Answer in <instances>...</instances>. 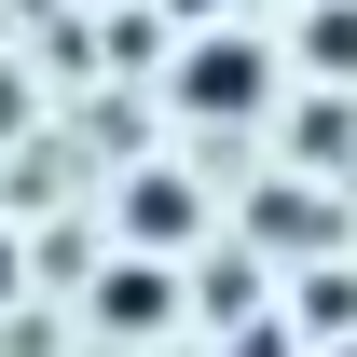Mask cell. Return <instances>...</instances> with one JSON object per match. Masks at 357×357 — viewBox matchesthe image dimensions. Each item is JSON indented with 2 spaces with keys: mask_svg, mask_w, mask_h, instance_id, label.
Returning <instances> with one entry per match:
<instances>
[{
  "mask_svg": "<svg viewBox=\"0 0 357 357\" xmlns=\"http://www.w3.org/2000/svg\"><path fill=\"white\" fill-rule=\"evenodd\" d=\"M192 96H206V110H248V96H261V55H248V42H206V55H192Z\"/></svg>",
  "mask_w": 357,
  "mask_h": 357,
  "instance_id": "1",
  "label": "cell"
},
{
  "mask_svg": "<svg viewBox=\"0 0 357 357\" xmlns=\"http://www.w3.org/2000/svg\"><path fill=\"white\" fill-rule=\"evenodd\" d=\"M110 316H124V330H151V316H165V275L124 261V275H110Z\"/></svg>",
  "mask_w": 357,
  "mask_h": 357,
  "instance_id": "2",
  "label": "cell"
},
{
  "mask_svg": "<svg viewBox=\"0 0 357 357\" xmlns=\"http://www.w3.org/2000/svg\"><path fill=\"white\" fill-rule=\"evenodd\" d=\"M316 55H330V69H357V14H330V0H316Z\"/></svg>",
  "mask_w": 357,
  "mask_h": 357,
  "instance_id": "3",
  "label": "cell"
},
{
  "mask_svg": "<svg viewBox=\"0 0 357 357\" xmlns=\"http://www.w3.org/2000/svg\"><path fill=\"white\" fill-rule=\"evenodd\" d=\"M0 289H14V248H0Z\"/></svg>",
  "mask_w": 357,
  "mask_h": 357,
  "instance_id": "4",
  "label": "cell"
}]
</instances>
